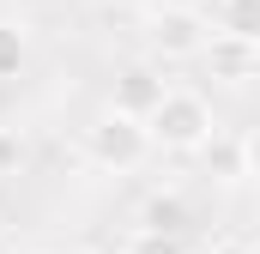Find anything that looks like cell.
I'll return each mask as SVG.
<instances>
[{
  "mask_svg": "<svg viewBox=\"0 0 260 254\" xmlns=\"http://www.w3.org/2000/svg\"><path fill=\"white\" fill-rule=\"evenodd\" d=\"M151 145H164V151H206L212 139H218V121H212V103L200 97V91H170L157 109H151Z\"/></svg>",
  "mask_w": 260,
  "mask_h": 254,
  "instance_id": "1",
  "label": "cell"
},
{
  "mask_svg": "<svg viewBox=\"0 0 260 254\" xmlns=\"http://www.w3.org/2000/svg\"><path fill=\"white\" fill-rule=\"evenodd\" d=\"M145 37H151V55H164V61H194V55H206V43H212V18L194 12V6H151Z\"/></svg>",
  "mask_w": 260,
  "mask_h": 254,
  "instance_id": "2",
  "label": "cell"
},
{
  "mask_svg": "<svg viewBox=\"0 0 260 254\" xmlns=\"http://www.w3.org/2000/svg\"><path fill=\"white\" fill-rule=\"evenodd\" d=\"M151 151H157L151 133H145V121H133V115H115V109H109L103 121L91 127V164H97V170L127 176V170H139Z\"/></svg>",
  "mask_w": 260,
  "mask_h": 254,
  "instance_id": "3",
  "label": "cell"
},
{
  "mask_svg": "<svg viewBox=\"0 0 260 254\" xmlns=\"http://www.w3.org/2000/svg\"><path fill=\"white\" fill-rule=\"evenodd\" d=\"M170 97V85L157 79V67H145V61H133V67H121L115 73V115H133V121H151V109Z\"/></svg>",
  "mask_w": 260,
  "mask_h": 254,
  "instance_id": "4",
  "label": "cell"
},
{
  "mask_svg": "<svg viewBox=\"0 0 260 254\" xmlns=\"http://www.w3.org/2000/svg\"><path fill=\"white\" fill-rule=\"evenodd\" d=\"M200 61H206L212 79H224V85H248V79H260V43L212 30V43H206V55H200Z\"/></svg>",
  "mask_w": 260,
  "mask_h": 254,
  "instance_id": "5",
  "label": "cell"
},
{
  "mask_svg": "<svg viewBox=\"0 0 260 254\" xmlns=\"http://www.w3.org/2000/svg\"><path fill=\"white\" fill-rule=\"evenodd\" d=\"M139 230L182 236V230H188V200H182V194H151V200L139 206Z\"/></svg>",
  "mask_w": 260,
  "mask_h": 254,
  "instance_id": "6",
  "label": "cell"
},
{
  "mask_svg": "<svg viewBox=\"0 0 260 254\" xmlns=\"http://www.w3.org/2000/svg\"><path fill=\"white\" fill-rule=\"evenodd\" d=\"M218 30L260 43V0H218Z\"/></svg>",
  "mask_w": 260,
  "mask_h": 254,
  "instance_id": "7",
  "label": "cell"
},
{
  "mask_svg": "<svg viewBox=\"0 0 260 254\" xmlns=\"http://www.w3.org/2000/svg\"><path fill=\"white\" fill-rule=\"evenodd\" d=\"M200 157H206V170H212L218 182H236V176H242V139H212Z\"/></svg>",
  "mask_w": 260,
  "mask_h": 254,
  "instance_id": "8",
  "label": "cell"
},
{
  "mask_svg": "<svg viewBox=\"0 0 260 254\" xmlns=\"http://www.w3.org/2000/svg\"><path fill=\"white\" fill-rule=\"evenodd\" d=\"M24 55H30L24 49V30L18 24H0V79H18L24 73Z\"/></svg>",
  "mask_w": 260,
  "mask_h": 254,
  "instance_id": "9",
  "label": "cell"
},
{
  "mask_svg": "<svg viewBox=\"0 0 260 254\" xmlns=\"http://www.w3.org/2000/svg\"><path fill=\"white\" fill-rule=\"evenodd\" d=\"M121 254H188L182 248V236H157V230H133L127 236V248Z\"/></svg>",
  "mask_w": 260,
  "mask_h": 254,
  "instance_id": "10",
  "label": "cell"
},
{
  "mask_svg": "<svg viewBox=\"0 0 260 254\" xmlns=\"http://www.w3.org/2000/svg\"><path fill=\"white\" fill-rule=\"evenodd\" d=\"M24 164V139H18V127H0V176H12Z\"/></svg>",
  "mask_w": 260,
  "mask_h": 254,
  "instance_id": "11",
  "label": "cell"
},
{
  "mask_svg": "<svg viewBox=\"0 0 260 254\" xmlns=\"http://www.w3.org/2000/svg\"><path fill=\"white\" fill-rule=\"evenodd\" d=\"M242 176H254V182H260V127L242 139Z\"/></svg>",
  "mask_w": 260,
  "mask_h": 254,
  "instance_id": "12",
  "label": "cell"
},
{
  "mask_svg": "<svg viewBox=\"0 0 260 254\" xmlns=\"http://www.w3.org/2000/svg\"><path fill=\"white\" fill-rule=\"evenodd\" d=\"M212 254H260V248H248V242H218Z\"/></svg>",
  "mask_w": 260,
  "mask_h": 254,
  "instance_id": "13",
  "label": "cell"
},
{
  "mask_svg": "<svg viewBox=\"0 0 260 254\" xmlns=\"http://www.w3.org/2000/svg\"><path fill=\"white\" fill-rule=\"evenodd\" d=\"M115 6H139V0H115Z\"/></svg>",
  "mask_w": 260,
  "mask_h": 254,
  "instance_id": "14",
  "label": "cell"
},
{
  "mask_svg": "<svg viewBox=\"0 0 260 254\" xmlns=\"http://www.w3.org/2000/svg\"><path fill=\"white\" fill-rule=\"evenodd\" d=\"M67 254H91V248H67Z\"/></svg>",
  "mask_w": 260,
  "mask_h": 254,
  "instance_id": "15",
  "label": "cell"
}]
</instances>
